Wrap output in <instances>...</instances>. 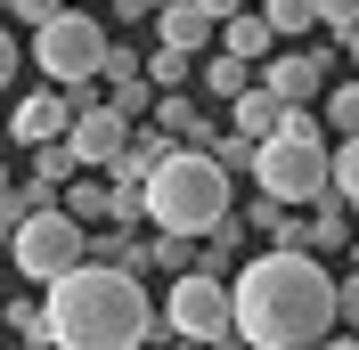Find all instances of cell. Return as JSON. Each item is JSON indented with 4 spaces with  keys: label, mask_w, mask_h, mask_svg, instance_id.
<instances>
[{
    "label": "cell",
    "mask_w": 359,
    "mask_h": 350,
    "mask_svg": "<svg viewBox=\"0 0 359 350\" xmlns=\"http://www.w3.org/2000/svg\"><path fill=\"white\" fill-rule=\"evenodd\" d=\"M335 334V277L318 253L262 244L229 285V342L237 350H318Z\"/></svg>",
    "instance_id": "6da1fadb"
},
{
    "label": "cell",
    "mask_w": 359,
    "mask_h": 350,
    "mask_svg": "<svg viewBox=\"0 0 359 350\" xmlns=\"http://www.w3.org/2000/svg\"><path fill=\"white\" fill-rule=\"evenodd\" d=\"M49 318V350H147L156 342V302L131 269L82 261L41 293Z\"/></svg>",
    "instance_id": "7a4b0ae2"
},
{
    "label": "cell",
    "mask_w": 359,
    "mask_h": 350,
    "mask_svg": "<svg viewBox=\"0 0 359 350\" xmlns=\"http://www.w3.org/2000/svg\"><path fill=\"white\" fill-rule=\"evenodd\" d=\"M229 196H237V179H229L204 147H172L156 172L139 179V220L163 228V237H188V244H196V237H212V228L237 212Z\"/></svg>",
    "instance_id": "3957f363"
},
{
    "label": "cell",
    "mask_w": 359,
    "mask_h": 350,
    "mask_svg": "<svg viewBox=\"0 0 359 350\" xmlns=\"http://www.w3.org/2000/svg\"><path fill=\"white\" fill-rule=\"evenodd\" d=\"M253 179H262V196H278L286 212L327 204V131H318L311 106H286V122L253 147Z\"/></svg>",
    "instance_id": "277c9868"
},
{
    "label": "cell",
    "mask_w": 359,
    "mask_h": 350,
    "mask_svg": "<svg viewBox=\"0 0 359 350\" xmlns=\"http://www.w3.org/2000/svg\"><path fill=\"white\" fill-rule=\"evenodd\" d=\"M156 342H188V350H229V277H172V293L156 302Z\"/></svg>",
    "instance_id": "5b68a950"
},
{
    "label": "cell",
    "mask_w": 359,
    "mask_h": 350,
    "mask_svg": "<svg viewBox=\"0 0 359 350\" xmlns=\"http://www.w3.org/2000/svg\"><path fill=\"white\" fill-rule=\"evenodd\" d=\"M8 261H17L25 285H41V293H49L66 269L90 261V228H82V220H66L57 204H33V212H25V228L8 237Z\"/></svg>",
    "instance_id": "8992f818"
},
{
    "label": "cell",
    "mask_w": 359,
    "mask_h": 350,
    "mask_svg": "<svg viewBox=\"0 0 359 350\" xmlns=\"http://www.w3.org/2000/svg\"><path fill=\"white\" fill-rule=\"evenodd\" d=\"M98 57H107V24L90 8H57L49 24H33V66L49 90H82L98 82Z\"/></svg>",
    "instance_id": "52a82bcc"
},
{
    "label": "cell",
    "mask_w": 359,
    "mask_h": 350,
    "mask_svg": "<svg viewBox=\"0 0 359 350\" xmlns=\"http://www.w3.org/2000/svg\"><path fill=\"white\" fill-rule=\"evenodd\" d=\"M327 66H335L327 49H286V57H269L253 82H262L278 106H318V98H327Z\"/></svg>",
    "instance_id": "ba28073f"
},
{
    "label": "cell",
    "mask_w": 359,
    "mask_h": 350,
    "mask_svg": "<svg viewBox=\"0 0 359 350\" xmlns=\"http://www.w3.org/2000/svg\"><path fill=\"white\" fill-rule=\"evenodd\" d=\"M131 131H139V122H123V114L98 98V106H82V114H74L66 147H74V163H82V172H114V155L131 147Z\"/></svg>",
    "instance_id": "9c48e42d"
},
{
    "label": "cell",
    "mask_w": 359,
    "mask_h": 350,
    "mask_svg": "<svg viewBox=\"0 0 359 350\" xmlns=\"http://www.w3.org/2000/svg\"><path fill=\"white\" fill-rule=\"evenodd\" d=\"M74 131V98L66 90H33V98H17V114H8V139H17V147H57V139Z\"/></svg>",
    "instance_id": "30bf717a"
},
{
    "label": "cell",
    "mask_w": 359,
    "mask_h": 350,
    "mask_svg": "<svg viewBox=\"0 0 359 350\" xmlns=\"http://www.w3.org/2000/svg\"><path fill=\"white\" fill-rule=\"evenodd\" d=\"M212 49H221V57H237V66H253V74H262L269 57H278V33L262 24V8H237V17H229L221 33H212Z\"/></svg>",
    "instance_id": "8fae6325"
},
{
    "label": "cell",
    "mask_w": 359,
    "mask_h": 350,
    "mask_svg": "<svg viewBox=\"0 0 359 350\" xmlns=\"http://www.w3.org/2000/svg\"><path fill=\"white\" fill-rule=\"evenodd\" d=\"M156 41L172 49V57H204V49H212V17H204L196 0H163L156 8Z\"/></svg>",
    "instance_id": "7c38bea8"
},
{
    "label": "cell",
    "mask_w": 359,
    "mask_h": 350,
    "mask_svg": "<svg viewBox=\"0 0 359 350\" xmlns=\"http://www.w3.org/2000/svg\"><path fill=\"white\" fill-rule=\"evenodd\" d=\"M57 212L82 220V228H98V220H107V172H74L66 188H57Z\"/></svg>",
    "instance_id": "4fadbf2b"
},
{
    "label": "cell",
    "mask_w": 359,
    "mask_h": 350,
    "mask_svg": "<svg viewBox=\"0 0 359 350\" xmlns=\"http://www.w3.org/2000/svg\"><path fill=\"white\" fill-rule=\"evenodd\" d=\"M229 106H237V139H253V147H262V139L278 131V122H286V106H278V98H269L262 82H253V90H237Z\"/></svg>",
    "instance_id": "5bb4252c"
},
{
    "label": "cell",
    "mask_w": 359,
    "mask_h": 350,
    "mask_svg": "<svg viewBox=\"0 0 359 350\" xmlns=\"http://www.w3.org/2000/svg\"><path fill=\"white\" fill-rule=\"evenodd\" d=\"M196 90L229 106L237 90H253V66H237V57H221V49H204V57H196Z\"/></svg>",
    "instance_id": "9a60e30c"
},
{
    "label": "cell",
    "mask_w": 359,
    "mask_h": 350,
    "mask_svg": "<svg viewBox=\"0 0 359 350\" xmlns=\"http://www.w3.org/2000/svg\"><path fill=\"white\" fill-rule=\"evenodd\" d=\"M327 196H335L343 212H359V139H335V147H327Z\"/></svg>",
    "instance_id": "2e32d148"
},
{
    "label": "cell",
    "mask_w": 359,
    "mask_h": 350,
    "mask_svg": "<svg viewBox=\"0 0 359 350\" xmlns=\"http://www.w3.org/2000/svg\"><path fill=\"white\" fill-rule=\"evenodd\" d=\"M139 269H172V277H188V269H196V244H188V237H163V228H147V237H139Z\"/></svg>",
    "instance_id": "e0dca14e"
},
{
    "label": "cell",
    "mask_w": 359,
    "mask_h": 350,
    "mask_svg": "<svg viewBox=\"0 0 359 350\" xmlns=\"http://www.w3.org/2000/svg\"><path fill=\"white\" fill-rule=\"evenodd\" d=\"M0 318H8V334H17L25 350H49V318H41V302H33V293H8V302H0Z\"/></svg>",
    "instance_id": "ac0fdd59"
},
{
    "label": "cell",
    "mask_w": 359,
    "mask_h": 350,
    "mask_svg": "<svg viewBox=\"0 0 359 350\" xmlns=\"http://www.w3.org/2000/svg\"><path fill=\"white\" fill-rule=\"evenodd\" d=\"M253 8H262V24L278 33V41H302V33L318 24V8H311V0H253Z\"/></svg>",
    "instance_id": "d6986e66"
},
{
    "label": "cell",
    "mask_w": 359,
    "mask_h": 350,
    "mask_svg": "<svg viewBox=\"0 0 359 350\" xmlns=\"http://www.w3.org/2000/svg\"><path fill=\"white\" fill-rule=\"evenodd\" d=\"M74 172H82V163H74V147L57 139V147H33V179H25V188H41V196H57V188H66Z\"/></svg>",
    "instance_id": "ffe728a7"
},
{
    "label": "cell",
    "mask_w": 359,
    "mask_h": 350,
    "mask_svg": "<svg viewBox=\"0 0 359 350\" xmlns=\"http://www.w3.org/2000/svg\"><path fill=\"white\" fill-rule=\"evenodd\" d=\"M343 244H351V212H343L335 196L311 204V253H343Z\"/></svg>",
    "instance_id": "44dd1931"
},
{
    "label": "cell",
    "mask_w": 359,
    "mask_h": 350,
    "mask_svg": "<svg viewBox=\"0 0 359 350\" xmlns=\"http://www.w3.org/2000/svg\"><path fill=\"white\" fill-rule=\"evenodd\" d=\"M318 131L359 139V82H327V114H318Z\"/></svg>",
    "instance_id": "7402d4cb"
},
{
    "label": "cell",
    "mask_w": 359,
    "mask_h": 350,
    "mask_svg": "<svg viewBox=\"0 0 359 350\" xmlns=\"http://www.w3.org/2000/svg\"><path fill=\"white\" fill-rule=\"evenodd\" d=\"M90 261L131 269V277H139V228H107V237H90Z\"/></svg>",
    "instance_id": "603a6c76"
},
{
    "label": "cell",
    "mask_w": 359,
    "mask_h": 350,
    "mask_svg": "<svg viewBox=\"0 0 359 350\" xmlns=\"http://www.w3.org/2000/svg\"><path fill=\"white\" fill-rule=\"evenodd\" d=\"M139 74H147V90L163 98V90H180L188 74H196V57H172V49H156V57H139Z\"/></svg>",
    "instance_id": "cb8c5ba5"
},
{
    "label": "cell",
    "mask_w": 359,
    "mask_h": 350,
    "mask_svg": "<svg viewBox=\"0 0 359 350\" xmlns=\"http://www.w3.org/2000/svg\"><path fill=\"white\" fill-rule=\"evenodd\" d=\"M33 204H57V196H41V188H8V196H0V253H8V237L25 228V212H33Z\"/></svg>",
    "instance_id": "d4e9b609"
},
{
    "label": "cell",
    "mask_w": 359,
    "mask_h": 350,
    "mask_svg": "<svg viewBox=\"0 0 359 350\" xmlns=\"http://www.w3.org/2000/svg\"><path fill=\"white\" fill-rule=\"evenodd\" d=\"M107 106L123 114V122H139V114L156 106V90H147V74H131V82H107Z\"/></svg>",
    "instance_id": "484cf974"
},
{
    "label": "cell",
    "mask_w": 359,
    "mask_h": 350,
    "mask_svg": "<svg viewBox=\"0 0 359 350\" xmlns=\"http://www.w3.org/2000/svg\"><path fill=\"white\" fill-rule=\"evenodd\" d=\"M335 334H351V342H359V269H351V277H335Z\"/></svg>",
    "instance_id": "4316f807"
},
{
    "label": "cell",
    "mask_w": 359,
    "mask_h": 350,
    "mask_svg": "<svg viewBox=\"0 0 359 350\" xmlns=\"http://www.w3.org/2000/svg\"><path fill=\"white\" fill-rule=\"evenodd\" d=\"M311 8H318V24H327V33H343V41L359 33V0H311Z\"/></svg>",
    "instance_id": "83f0119b"
},
{
    "label": "cell",
    "mask_w": 359,
    "mask_h": 350,
    "mask_svg": "<svg viewBox=\"0 0 359 350\" xmlns=\"http://www.w3.org/2000/svg\"><path fill=\"white\" fill-rule=\"evenodd\" d=\"M139 74V49L131 41H107V57H98V82H131Z\"/></svg>",
    "instance_id": "f1b7e54d"
},
{
    "label": "cell",
    "mask_w": 359,
    "mask_h": 350,
    "mask_svg": "<svg viewBox=\"0 0 359 350\" xmlns=\"http://www.w3.org/2000/svg\"><path fill=\"white\" fill-rule=\"evenodd\" d=\"M0 8H8L17 24H49L57 8H74V0H0Z\"/></svg>",
    "instance_id": "f546056e"
},
{
    "label": "cell",
    "mask_w": 359,
    "mask_h": 350,
    "mask_svg": "<svg viewBox=\"0 0 359 350\" xmlns=\"http://www.w3.org/2000/svg\"><path fill=\"white\" fill-rule=\"evenodd\" d=\"M107 8H114V24H156L163 0H107Z\"/></svg>",
    "instance_id": "4dcf8cb0"
},
{
    "label": "cell",
    "mask_w": 359,
    "mask_h": 350,
    "mask_svg": "<svg viewBox=\"0 0 359 350\" xmlns=\"http://www.w3.org/2000/svg\"><path fill=\"white\" fill-rule=\"evenodd\" d=\"M17 66H25V57H17V33H8V24H0V90L17 82Z\"/></svg>",
    "instance_id": "1f68e13d"
},
{
    "label": "cell",
    "mask_w": 359,
    "mask_h": 350,
    "mask_svg": "<svg viewBox=\"0 0 359 350\" xmlns=\"http://www.w3.org/2000/svg\"><path fill=\"white\" fill-rule=\"evenodd\" d=\"M196 8H204V17H212V33H221V24L237 17V8H253V0H196Z\"/></svg>",
    "instance_id": "d6a6232c"
},
{
    "label": "cell",
    "mask_w": 359,
    "mask_h": 350,
    "mask_svg": "<svg viewBox=\"0 0 359 350\" xmlns=\"http://www.w3.org/2000/svg\"><path fill=\"white\" fill-rule=\"evenodd\" d=\"M318 350H359V342H351V334H327V342H318Z\"/></svg>",
    "instance_id": "836d02e7"
},
{
    "label": "cell",
    "mask_w": 359,
    "mask_h": 350,
    "mask_svg": "<svg viewBox=\"0 0 359 350\" xmlns=\"http://www.w3.org/2000/svg\"><path fill=\"white\" fill-rule=\"evenodd\" d=\"M351 82H359V33H351Z\"/></svg>",
    "instance_id": "e575fe53"
},
{
    "label": "cell",
    "mask_w": 359,
    "mask_h": 350,
    "mask_svg": "<svg viewBox=\"0 0 359 350\" xmlns=\"http://www.w3.org/2000/svg\"><path fill=\"white\" fill-rule=\"evenodd\" d=\"M147 350H188V342H147Z\"/></svg>",
    "instance_id": "d590c367"
},
{
    "label": "cell",
    "mask_w": 359,
    "mask_h": 350,
    "mask_svg": "<svg viewBox=\"0 0 359 350\" xmlns=\"http://www.w3.org/2000/svg\"><path fill=\"white\" fill-rule=\"evenodd\" d=\"M0 196H8V163H0Z\"/></svg>",
    "instance_id": "8d00e7d4"
},
{
    "label": "cell",
    "mask_w": 359,
    "mask_h": 350,
    "mask_svg": "<svg viewBox=\"0 0 359 350\" xmlns=\"http://www.w3.org/2000/svg\"><path fill=\"white\" fill-rule=\"evenodd\" d=\"M351 269H359V237H351Z\"/></svg>",
    "instance_id": "74e56055"
},
{
    "label": "cell",
    "mask_w": 359,
    "mask_h": 350,
    "mask_svg": "<svg viewBox=\"0 0 359 350\" xmlns=\"http://www.w3.org/2000/svg\"><path fill=\"white\" fill-rule=\"evenodd\" d=\"M8 350H25V342H8Z\"/></svg>",
    "instance_id": "f35d334b"
},
{
    "label": "cell",
    "mask_w": 359,
    "mask_h": 350,
    "mask_svg": "<svg viewBox=\"0 0 359 350\" xmlns=\"http://www.w3.org/2000/svg\"><path fill=\"white\" fill-rule=\"evenodd\" d=\"M0 302H8V293H0Z\"/></svg>",
    "instance_id": "ab89813d"
},
{
    "label": "cell",
    "mask_w": 359,
    "mask_h": 350,
    "mask_svg": "<svg viewBox=\"0 0 359 350\" xmlns=\"http://www.w3.org/2000/svg\"><path fill=\"white\" fill-rule=\"evenodd\" d=\"M74 8H82V0H74Z\"/></svg>",
    "instance_id": "60d3db41"
},
{
    "label": "cell",
    "mask_w": 359,
    "mask_h": 350,
    "mask_svg": "<svg viewBox=\"0 0 359 350\" xmlns=\"http://www.w3.org/2000/svg\"><path fill=\"white\" fill-rule=\"evenodd\" d=\"M229 350H237V342H229Z\"/></svg>",
    "instance_id": "b9f144b4"
}]
</instances>
